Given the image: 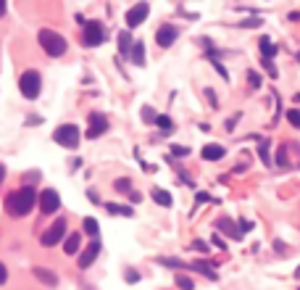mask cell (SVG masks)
I'll return each mask as SVG.
<instances>
[{"label":"cell","mask_w":300,"mask_h":290,"mask_svg":"<svg viewBox=\"0 0 300 290\" xmlns=\"http://www.w3.org/2000/svg\"><path fill=\"white\" fill-rule=\"evenodd\" d=\"M174 282H177V288H182V290H192L195 288V282L187 274H177V277H174Z\"/></svg>","instance_id":"cell-24"},{"label":"cell","mask_w":300,"mask_h":290,"mask_svg":"<svg viewBox=\"0 0 300 290\" xmlns=\"http://www.w3.org/2000/svg\"><path fill=\"white\" fill-rule=\"evenodd\" d=\"M87 121H90V127H87V137L90 140H95V137H100V135L108 132V119L100 111H93Z\"/></svg>","instance_id":"cell-8"},{"label":"cell","mask_w":300,"mask_h":290,"mask_svg":"<svg viewBox=\"0 0 300 290\" xmlns=\"http://www.w3.org/2000/svg\"><path fill=\"white\" fill-rule=\"evenodd\" d=\"M3 179H5V166L0 164V182H3Z\"/></svg>","instance_id":"cell-45"},{"label":"cell","mask_w":300,"mask_h":290,"mask_svg":"<svg viewBox=\"0 0 300 290\" xmlns=\"http://www.w3.org/2000/svg\"><path fill=\"white\" fill-rule=\"evenodd\" d=\"M103 42H106V27L100 21H84V32H82L84 48H97Z\"/></svg>","instance_id":"cell-4"},{"label":"cell","mask_w":300,"mask_h":290,"mask_svg":"<svg viewBox=\"0 0 300 290\" xmlns=\"http://www.w3.org/2000/svg\"><path fill=\"white\" fill-rule=\"evenodd\" d=\"M113 188L119 193H129V190H132V182H129L127 177H121V179H116V182H113Z\"/></svg>","instance_id":"cell-29"},{"label":"cell","mask_w":300,"mask_h":290,"mask_svg":"<svg viewBox=\"0 0 300 290\" xmlns=\"http://www.w3.org/2000/svg\"><path fill=\"white\" fill-rule=\"evenodd\" d=\"M148 14H150V5L148 3H140V5H134V8H129L127 11V27L129 29L140 27V24L148 19Z\"/></svg>","instance_id":"cell-10"},{"label":"cell","mask_w":300,"mask_h":290,"mask_svg":"<svg viewBox=\"0 0 300 290\" xmlns=\"http://www.w3.org/2000/svg\"><path fill=\"white\" fill-rule=\"evenodd\" d=\"M298 61H300V53H298Z\"/></svg>","instance_id":"cell-48"},{"label":"cell","mask_w":300,"mask_h":290,"mask_svg":"<svg viewBox=\"0 0 300 290\" xmlns=\"http://www.w3.org/2000/svg\"><path fill=\"white\" fill-rule=\"evenodd\" d=\"M258 156H261V161H263L266 166L271 164V153H269V143H266V140H263V143L258 145Z\"/></svg>","instance_id":"cell-25"},{"label":"cell","mask_w":300,"mask_h":290,"mask_svg":"<svg viewBox=\"0 0 300 290\" xmlns=\"http://www.w3.org/2000/svg\"><path fill=\"white\" fill-rule=\"evenodd\" d=\"M142 119H145V121H155V111L150 106H145V108H142Z\"/></svg>","instance_id":"cell-32"},{"label":"cell","mask_w":300,"mask_h":290,"mask_svg":"<svg viewBox=\"0 0 300 290\" xmlns=\"http://www.w3.org/2000/svg\"><path fill=\"white\" fill-rule=\"evenodd\" d=\"M295 100H298V103H300V95H295Z\"/></svg>","instance_id":"cell-47"},{"label":"cell","mask_w":300,"mask_h":290,"mask_svg":"<svg viewBox=\"0 0 300 290\" xmlns=\"http://www.w3.org/2000/svg\"><path fill=\"white\" fill-rule=\"evenodd\" d=\"M37 40H40V45H42L45 53L53 56V58L63 56V53H66V48H69L66 40H63V35H58V32H53V29H40Z\"/></svg>","instance_id":"cell-2"},{"label":"cell","mask_w":300,"mask_h":290,"mask_svg":"<svg viewBox=\"0 0 300 290\" xmlns=\"http://www.w3.org/2000/svg\"><path fill=\"white\" fill-rule=\"evenodd\" d=\"M247 82H250V87H253V90H258L263 79H261V74H256V72H247Z\"/></svg>","instance_id":"cell-31"},{"label":"cell","mask_w":300,"mask_h":290,"mask_svg":"<svg viewBox=\"0 0 300 290\" xmlns=\"http://www.w3.org/2000/svg\"><path fill=\"white\" fill-rule=\"evenodd\" d=\"M158 264H164V267H174V269H185L187 267L182 259H158Z\"/></svg>","instance_id":"cell-28"},{"label":"cell","mask_w":300,"mask_h":290,"mask_svg":"<svg viewBox=\"0 0 300 290\" xmlns=\"http://www.w3.org/2000/svg\"><path fill=\"white\" fill-rule=\"evenodd\" d=\"M213 246L221 248V251H226V243H224V237H221V235H213Z\"/></svg>","instance_id":"cell-37"},{"label":"cell","mask_w":300,"mask_h":290,"mask_svg":"<svg viewBox=\"0 0 300 290\" xmlns=\"http://www.w3.org/2000/svg\"><path fill=\"white\" fill-rule=\"evenodd\" d=\"M53 140H56L61 148H69V151H74V148L79 145V130H76V124H61V127L53 132Z\"/></svg>","instance_id":"cell-5"},{"label":"cell","mask_w":300,"mask_h":290,"mask_svg":"<svg viewBox=\"0 0 300 290\" xmlns=\"http://www.w3.org/2000/svg\"><path fill=\"white\" fill-rule=\"evenodd\" d=\"M206 98L211 100V106H213V108H219V100H216V93H213V90H206Z\"/></svg>","instance_id":"cell-35"},{"label":"cell","mask_w":300,"mask_h":290,"mask_svg":"<svg viewBox=\"0 0 300 290\" xmlns=\"http://www.w3.org/2000/svg\"><path fill=\"white\" fill-rule=\"evenodd\" d=\"M79 243H82L79 232H71V235L66 237V243H63V253H69V256L79 253Z\"/></svg>","instance_id":"cell-17"},{"label":"cell","mask_w":300,"mask_h":290,"mask_svg":"<svg viewBox=\"0 0 300 290\" xmlns=\"http://www.w3.org/2000/svg\"><path fill=\"white\" fill-rule=\"evenodd\" d=\"M295 277H300V267H298V272H295Z\"/></svg>","instance_id":"cell-46"},{"label":"cell","mask_w":300,"mask_h":290,"mask_svg":"<svg viewBox=\"0 0 300 290\" xmlns=\"http://www.w3.org/2000/svg\"><path fill=\"white\" fill-rule=\"evenodd\" d=\"M106 209H108V214H124V216H132V214H134V211L129 209V206H116V203H108Z\"/></svg>","instance_id":"cell-22"},{"label":"cell","mask_w":300,"mask_h":290,"mask_svg":"<svg viewBox=\"0 0 300 290\" xmlns=\"http://www.w3.org/2000/svg\"><path fill=\"white\" fill-rule=\"evenodd\" d=\"M277 164H279V166H284V164H287V156H284V148H282V151H279V156H277Z\"/></svg>","instance_id":"cell-41"},{"label":"cell","mask_w":300,"mask_h":290,"mask_svg":"<svg viewBox=\"0 0 300 290\" xmlns=\"http://www.w3.org/2000/svg\"><path fill=\"white\" fill-rule=\"evenodd\" d=\"M274 248H277V253H284V251H287V246L282 240H274Z\"/></svg>","instance_id":"cell-40"},{"label":"cell","mask_w":300,"mask_h":290,"mask_svg":"<svg viewBox=\"0 0 300 290\" xmlns=\"http://www.w3.org/2000/svg\"><path fill=\"white\" fill-rule=\"evenodd\" d=\"M287 121H290L295 130H300V108H290V111H287Z\"/></svg>","instance_id":"cell-26"},{"label":"cell","mask_w":300,"mask_h":290,"mask_svg":"<svg viewBox=\"0 0 300 290\" xmlns=\"http://www.w3.org/2000/svg\"><path fill=\"white\" fill-rule=\"evenodd\" d=\"M261 24H263V19L250 16V19H243V21H240V27H245V29H256V27H261Z\"/></svg>","instance_id":"cell-27"},{"label":"cell","mask_w":300,"mask_h":290,"mask_svg":"<svg viewBox=\"0 0 300 290\" xmlns=\"http://www.w3.org/2000/svg\"><path fill=\"white\" fill-rule=\"evenodd\" d=\"M195 201H198V203H206V201H208V193H198V195H195Z\"/></svg>","instance_id":"cell-42"},{"label":"cell","mask_w":300,"mask_h":290,"mask_svg":"<svg viewBox=\"0 0 300 290\" xmlns=\"http://www.w3.org/2000/svg\"><path fill=\"white\" fill-rule=\"evenodd\" d=\"M100 256V243L93 240L87 248H84V253L79 256V269H87V267H93V261Z\"/></svg>","instance_id":"cell-11"},{"label":"cell","mask_w":300,"mask_h":290,"mask_svg":"<svg viewBox=\"0 0 300 290\" xmlns=\"http://www.w3.org/2000/svg\"><path fill=\"white\" fill-rule=\"evenodd\" d=\"M129 58H132V63H137V66H145V45H142L140 40L132 42V50H129Z\"/></svg>","instance_id":"cell-16"},{"label":"cell","mask_w":300,"mask_h":290,"mask_svg":"<svg viewBox=\"0 0 300 290\" xmlns=\"http://www.w3.org/2000/svg\"><path fill=\"white\" fill-rule=\"evenodd\" d=\"M258 50H261V56L269 58V61L277 56V48H274V42L269 40V37H261V40H258Z\"/></svg>","instance_id":"cell-18"},{"label":"cell","mask_w":300,"mask_h":290,"mask_svg":"<svg viewBox=\"0 0 300 290\" xmlns=\"http://www.w3.org/2000/svg\"><path fill=\"white\" fill-rule=\"evenodd\" d=\"M240 116H243V114H234V116H232V119H229V121H226V130H229V132L234 130V124H237V121H240Z\"/></svg>","instance_id":"cell-38"},{"label":"cell","mask_w":300,"mask_h":290,"mask_svg":"<svg viewBox=\"0 0 300 290\" xmlns=\"http://www.w3.org/2000/svg\"><path fill=\"white\" fill-rule=\"evenodd\" d=\"M129 198H132L134 203H140V193H134V190H129Z\"/></svg>","instance_id":"cell-43"},{"label":"cell","mask_w":300,"mask_h":290,"mask_svg":"<svg viewBox=\"0 0 300 290\" xmlns=\"http://www.w3.org/2000/svg\"><path fill=\"white\" fill-rule=\"evenodd\" d=\"M150 195H153V201L155 203H161V206H171L174 203V198H171V193H166V190H161V188H153V193H150Z\"/></svg>","instance_id":"cell-19"},{"label":"cell","mask_w":300,"mask_h":290,"mask_svg":"<svg viewBox=\"0 0 300 290\" xmlns=\"http://www.w3.org/2000/svg\"><path fill=\"white\" fill-rule=\"evenodd\" d=\"M171 151H174V156H187V153H190V148H179V145H174Z\"/></svg>","instance_id":"cell-39"},{"label":"cell","mask_w":300,"mask_h":290,"mask_svg":"<svg viewBox=\"0 0 300 290\" xmlns=\"http://www.w3.org/2000/svg\"><path fill=\"white\" fill-rule=\"evenodd\" d=\"M37 203V193L35 188H29V185H24L21 190L11 193L8 198H5V209H8L11 216H27L32 209H35Z\"/></svg>","instance_id":"cell-1"},{"label":"cell","mask_w":300,"mask_h":290,"mask_svg":"<svg viewBox=\"0 0 300 290\" xmlns=\"http://www.w3.org/2000/svg\"><path fill=\"white\" fill-rule=\"evenodd\" d=\"M119 48H121L124 56L132 50V35H129V32H119Z\"/></svg>","instance_id":"cell-20"},{"label":"cell","mask_w":300,"mask_h":290,"mask_svg":"<svg viewBox=\"0 0 300 290\" xmlns=\"http://www.w3.org/2000/svg\"><path fill=\"white\" fill-rule=\"evenodd\" d=\"M177 40H179V29L174 27V24H161V27L155 29V45H158V48H171Z\"/></svg>","instance_id":"cell-7"},{"label":"cell","mask_w":300,"mask_h":290,"mask_svg":"<svg viewBox=\"0 0 300 290\" xmlns=\"http://www.w3.org/2000/svg\"><path fill=\"white\" fill-rule=\"evenodd\" d=\"M5 14H8V5H5V3H0V19H3Z\"/></svg>","instance_id":"cell-44"},{"label":"cell","mask_w":300,"mask_h":290,"mask_svg":"<svg viewBox=\"0 0 300 290\" xmlns=\"http://www.w3.org/2000/svg\"><path fill=\"white\" fill-rule=\"evenodd\" d=\"M32 274H35L42 285H48V288L58 285V274L53 272V269H48V267H35V269H32Z\"/></svg>","instance_id":"cell-12"},{"label":"cell","mask_w":300,"mask_h":290,"mask_svg":"<svg viewBox=\"0 0 300 290\" xmlns=\"http://www.w3.org/2000/svg\"><path fill=\"white\" fill-rule=\"evenodd\" d=\"M19 90H21V95L27 100H35L37 95H40V90H42V77H40V72H35V69L24 72L21 77H19Z\"/></svg>","instance_id":"cell-3"},{"label":"cell","mask_w":300,"mask_h":290,"mask_svg":"<svg viewBox=\"0 0 300 290\" xmlns=\"http://www.w3.org/2000/svg\"><path fill=\"white\" fill-rule=\"evenodd\" d=\"M124 280H127L129 285H134V282H140V272H137V269H132V267H129V269H127V274H124Z\"/></svg>","instance_id":"cell-30"},{"label":"cell","mask_w":300,"mask_h":290,"mask_svg":"<svg viewBox=\"0 0 300 290\" xmlns=\"http://www.w3.org/2000/svg\"><path fill=\"white\" fill-rule=\"evenodd\" d=\"M224 145H216V143H208L203 148V158L206 161H219V158H224Z\"/></svg>","instance_id":"cell-15"},{"label":"cell","mask_w":300,"mask_h":290,"mask_svg":"<svg viewBox=\"0 0 300 290\" xmlns=\"http://www.w3.org/2000/svg\"><path fill=\"white\" fill-rule=\"evenodd\" d=\"M155 124H158V127H161V130H164V132H171L174 121H171V116L161 114V116H155Z\"/></svg>","instance_id":"cell-23"},{"label":"cell","mask_w":300,"mask_h":290,"mask_svg":"<svg viewBox=\"0 0 300 290\" xmlns=\"http://www.w3.org/2000/svg\"><path fill=\"white\" fill-rule=\"evenodd\" d=\"M237 230H240V235L250 232V222H247V219H240V222H237Z\"/></svg>","instance_id":"cell-33"},{"label":"cell","mask_w":300,"mask_h":290,"mask_svg":"<svg viewBox=\"0 0 300 290\" xmlns=\"http://www.w3.org/2000/svg\"><path fill=\"white\" fill-rule=\"evenodd\" d=\"M190 269H195V272H200V274H206L208 280H219V274H216V269H213V264H208V261H192V264H187Z\"/></svg>","instance_id":"cell-14"},{"label":"cell","mask_w":300,"mask_h":290,"mask_svg":"<svg viewBox=\"0 0 300 290\" xmlns=\"http://www.w3.org/2000/svg\"><path fill=\"white\" fill-rule=\"evenodd\" d=\"M5 280H8V269H5V264L0 261V285H5Z\"/></svg>","instance_id":"cell-36"},{"label":"cell","mask_w":300,"mask_h":290,"mask_svg":"<svg viewBox=\"0 0 300 290\" xmlns=\"http://www.w3.org/2000/svg\"><path fill=\"white\" fill-rule=\"evenodd\" d=\"M216 227L224 232V235H229L232 240H243V235H240V230H237V224L232 222V219H226V216H221L219 222H216Z\"/></svg>","instance_id":"cell-13"},{"label":"cell","mask_w":300,"mask_h":290,"mask_svg":"<svg viewBox=\"0 0 300 290\" xmlns=\"http://www.w3.org/2000/svg\"><path fill=\"white\" fill-rule=\"evenodd\" d=\"M58 209H61V195H58L53 188L42 190L40 193V211L42 214H56Z\"/></svg>","instance_id":"cell-9"},{"label":"cell","mask_w":300,"mask_h":290,"mask_svg":"<svg viewBox=\"0 0 300 290\" xmlns=\"http://www.w3.org/2000/svg\"><path fill=\"white\" fill-rule=\"evenodd\" d=\"M192 248L198 251V253H208V246H206L203 240H195V243H192Z\"/></svg>","instance_id":"cell-34"},{"label":"cell","mask_w":300,"mask_h":290,"mask_svg":"<svg viewBox=\"0 0 300 290\" xmlns=\"http://www.w3.org/2000/svg\"><path fill=\"white\" fill-rule=\"evenodd\" d=\"M82 227H84V232H87V235H95V237H97V230H100V224H97V219L87 216V219L82 222Z\"/></svg>","instance_id":"cell-21"},{"label":"cell","mask_w":300,"mask_h":290,"mask_svg":"<svg viewBox=\"0 0 300 290\" xmlns=\"http://www.w3.org/2000/svg\"><path fill=\"white\" fill-rule=\"evenodd\" d=\"M66 237V219H56V224L53 227H48L42 232V237H40V243L45 248H53V246H58V243Z\"/></svg>","instance_id":"cell-6"}]
</instances>
